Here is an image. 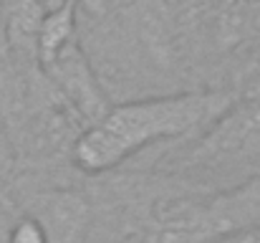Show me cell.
Segmentation results:
<instances>
[{
  "label": "cell",
  "instance_id": "6da1fadb",
  "mask_svg": "<svg viewBox=\"0 0 260 243\" xmlns=\"http://www.w3.org/2000/svg\"><path fill=\"white\" fill-rule=\"evenodd\" d=\"M238 99L235 91L210 89L114 104L101 122L79 134L71 160L88 175L109 172L149 145L182 137L197 140Z\"/></svg>",
  "mask_w": 260,
  "mask_h": 243
},
{
  "label": "cell",
  "instance_id": "7a4b0ae2",
  "mask_svg": "<svg viewBox=\"0 0 260 243\" xmlns=\"http://www.w3.org/2000/svg\"><path fill=\"white\" fill-rule=\"evenodd\" d=\"M260 231V172L215 195L157 200L126 243H230Z\"/></svg>",
  "mask_w": 260,
  "mask_h": 243
},
{
  "label": "cell",
  "instance_id": "3957f363",
  "mask_svg": "<svg viewBox=\"0 0 260 243\" xmlns=\"http://www.w3.org/2000/svg\"><path fill=\"white\" fill-rule=\"evenodd\" d=\"M184 155L187 167L220 170L260 152V89L240 96Z\"/></svg>",
  "mask_w": 260,
  "mask_h": 243
},
{
  "label": "cell",
  "instance_id": "277c9868",
  "mask_svg": "<svg viewBox=\"0 0 260 243\" xmlns=\"http://www.w3.org/2000/svg\"><path fill=\"white\" fill-rule=\"evenodd\" d=\"M43 74L56 86L61 101H66V106L86 124V129L111 112L114 104L109 101L79 43H71L53 64L43 69Z\"/></svg>",
  "mask_w": 260,
  "mask_h": 243
},
{
  "label": "cell",
  "instance_id": "5b68a950",
  "mask_svg": "<svg viewBox=\"0 0 260 243\" xmlns=\"http://www.w3.org/2000/svg\"><path fill=\"white\" fill-rule=\"evenodd\" d=\"M28 215L46 228L51 243H81L91 208L86 198L74 190H43L30 198Z\"/></svg>",
  "mask_w": 260,
  "mask_h": 243
},
{
  "label": "cell",
  "instance_id": "8992f818",
  "mask_svg": "<svg viewBox=\"0 0 260 243\" xmlns=\"http://www.w3.org/2000/svg\"><path fill=\"white\" fill-rule=\"evenodd\" d=\"M76 8L79 3L71 0L69 5L43 15L38 28V48H36V59L43 69L53 64L71 43H76Z\"/></svg>",
  "mask_w": 260,
  "mask_h": 243
},
{
  "label": "cell",
  "instance_id": "52a82bcc",
  "mask_svg": "<svg viewBox=\"0 0 260 243\" xmlns=\"http://www.w3.org/2000/svg\"><path fill=\"white\" fill-rule=\"evenodd\" d=\"M8 243H51V238H48L46 228H43L36 218H30V215L25 213L23 218H18V221L10 226Z\"/></svg>",
  "mask_w": 260,
  "mask_h": 243
},
{
  "label": "cell",
  "instance_id": "ba28073f",
  "mask_svg": "<svg viewBox=\"0 0 260 243\" xmlns=\"http://www.w3.org/2000/svg\"><path fill=\"white\" fill-rule=\"evenodd\" d=\"M13 165H15V155H13V145H10V137H8V129L0 119V182L10 177L13 172Z\"/></svg>",
  "mask_w": 260,
  "mask_h": 243
},
{
  "label": "cell",
  "instance_id": "9c48e42d",
  "mask_svg": "<svg viewBox=\"0 0 260 243\" xmlns=\"http://www.w3.org/2000/svg\"><path fill=\"white\" fill-rule=\"evenodd\" d=\"M76 3H79V8H84L91 15H104L109 8V0H76Z\"/></svg>",
  "mask_w": 260,
  "mask_h": 243
},
{
  "label": "cell",
  "instance_id": "30bf717a",
  "mask_svg": "<svg viewBox=\"0 0 260 243\" xmlns=\"http://www.w3.org/2000/svg\"><path fill=\"white\" fill-rule=\"evenodd\" d=\"M36 3H38V8H41L43 13H53V10H58V8L69 5L71 0H36Z\"/></svg>",
  "mask_w": 260,
  "mask_h": 243
}]
</instances>
